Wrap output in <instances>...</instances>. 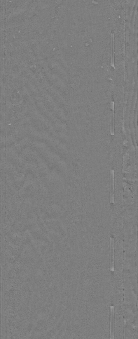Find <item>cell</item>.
<instances>
[{
  "mask_svg": "<svg viewBox=\"0 0 138 339\" xmlns=\"http://www.w3.org/2000/svg\"><path fill=\"white\" fill-rule=\"evenodd\" d=\"M110 180V201L111 203L113 204L114 199V171L113 170H111Z\"/></svg>",
  "mask_w": 138,
  "mask_h": 339,
  "instance_id": "1",
  "label": "cell"
},
{
  "mask_svg": "<svg viewBox=\"0 0 138 339\" xmlns=\"http://www.w3.org/2000/svg\"><path fill=\"white\" fill-rule=\"evenodd\" d=\"M111 65L112 66L114 65V35L113 34H111Z\"/></svg>",
  "mask_w": 138,
  "mask_h": 339,
  "instance_id": "2",
  "label": "cell"
},
{
  "mask_svg": "<svg viewBox=\"0 0 138 339\" xmlns=\"http://www.w3.org/2000/svg\"><path fill=\"white\" fill-rule=\"evenodd\" d=\"M111 267H113L114 262V239L111 238Z\"/></svg>",
  "mask_w": 138,
  "mask_h": 339,
  "instance_id": "3",
  "label": "cell"
}]
</instances>
